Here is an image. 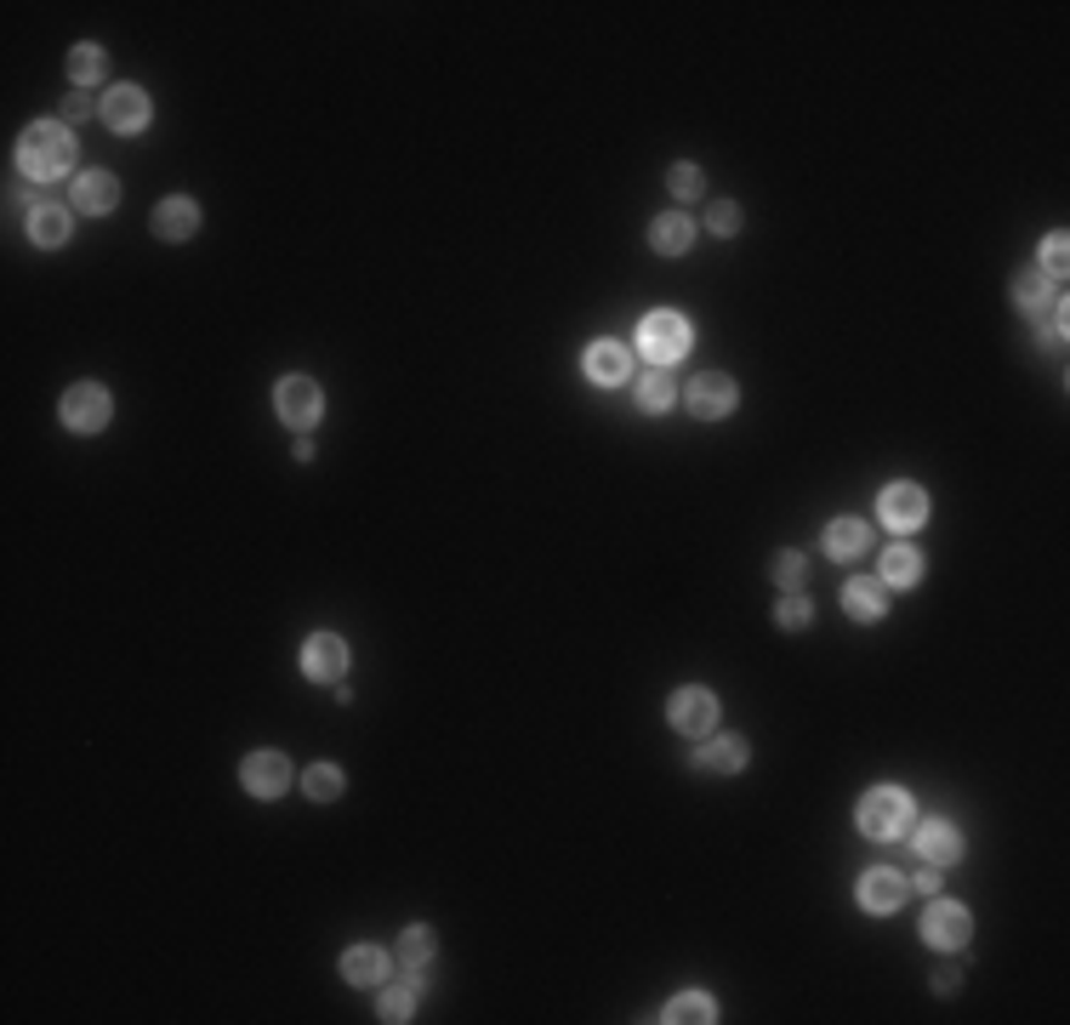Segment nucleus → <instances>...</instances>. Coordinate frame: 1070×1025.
I'll return each instance as SVG.
<instances>
[{
  "label": "nucleus",
  "instance_id": "nucleus-31",
  "mask_svg": "<svg viewBox=\"0 0 1070 1025\" xmlns=\"http://www.w3.org/2000/svg\"><path fill=\"white\" fill-rule=\"evenodd\" d=\"M410 1003H416L410 986H382V1019H394V1025L410 1019Z\"/></svg>",
  "mask_w": 1070,
  "mask_h": 1025
},
{
  "label": "nucleus",
  "instance_id": "nucleus-3",
  "mask_svg": "<svg viewBox=\"0 0 1070 1025\" xmlns=\"http://www.w3.org/2000/svg\"><path fill=\"white\" fill-rule=\"evenodd\" d=\"M638 348H644L655 365H672V359H684V354H690V325L677 319L672 308H655V314L644 319V331H638Z\"/></svg>",
  "mask_w": 1070,
  "mask_h": 1025
},
{
  "label": "nucleus",
  "instance_id": "nucleus-6",
  "mask_svg": "<svg viewBox=\"0 0 1070 1025\" xmlns=\"http://www.w3.org/2000/svg\"><path fill=\"white\" fill-rule=\"evenodd\" d=\"M63 422H69L75 433H97V427L109 422V387H97V382L69 387V394H63Z\"/></svg>",
  "mask_w": 1070,
  "mask_h": 1025
},
{
  "label": "nucleus",
  "instance_id": "nucleus-12",
  "mask_svg": "<svg viewBox=\"0 0 1070 1025\" xmlns=\"http://www.w3.org/2000/svg\"><path fill=\"white\" fill-rule=\"evenodd\" d=\"M878 513H883L889 530H917L922 519H929V496H922L917 484H889L883 502H878Z\"/></svg>",
  "mask_w": 1070,
  "mask_h": 1025
},
{
  "label": "nucleus",
  "instance_id": "nucleus-16",
  "mask_svg": "<svg viewBox=\"0 0 1070 1025\" xmlns=\"http://www.w3.org/2000/svg\"><path fill=\"white\" fill-rule=\"evenodd\" d=\"M399 963L410 968L416 986L439 980V974H433V929H405V935H399Z\"/></svg>",
  "mask_w": 1070,
  "mask_h": 1025
},
{
  "label": "nucleus",
  "instance_id": "nucleus-32",
  "mask_svg": "<svg viewBox=\"0 0 1070 1025\" xmlns=\"http://www.w3.org/2000/svg\"><path fill=\"white\" fill-rule=\"evenodd\" d=\"M706 228H712V234H735V228H741V206H735V200H712Z\"/></svg>",
  "mask_w": 1070,
  "mask_h": 1025
},
{
  "label": "nucleus",
  "instance_id": "nucleus-21",
  "mask_svg": "<svg viewBox=\"0 0 1070 1025\" xmlns=\"http://www.w3.org/2000/svg\"><path fill=\"white\" fill-rule=\"evenodd\" d=\"M690 239H695V223H690L684 211H666V217H655V228H650V246L666 252V257L690 252Z\"/></svg>",
  "mask_w": 1070,
  "mask_h": 1025
},
{
  "label": "nucleus",
  "instance_id": "nucleus-17",
  "mask_svg": "<svg viewBox=\"0 0 1070 1025\" xmlns=\"http://www.w3.org/2000/svg\"><path fill=\"white\" fill-rule=\"evenodd\" d=\"M194 228H200V206L182 200V194H171L166 206H155V234L160 239H194Z\"/></svg>",
  "mask_w": 1070,
  "mask_h": 1025
},
{
  "label": "nucleus",
  "instance_id": "nucleus-2",
  "mask_svg": "<svg viewBox=\"0 0 1070 1025\" xmlns=\"http://www.w3.org/2000/svg\"><path fill=\"white\" fill-rule=\"evenodd\" d=\"M860 832L865 838H900L911 832V798L900 787H871L860 798Z\"/></svg>",
  "mask_w": 1070,
  "mask_h": 1025
},
{
  "label": "nucleus",
  "instance_id": "nucleus-28",
  "mask_svg": "<svg viewBox=\"0 0 1070 1025\" xmlns=\"http://www.w3.org/2000/svg\"><path fill=\"white\" fill-rule=\"evenodd\" d=\"M103 69H109V58L97 52V46H75V52H69V75H75V86L103 80Z\"/></svg>",
  "mask_w": 1070,
  "mask_h": 1025
},
{
  "label": "nucleus",
  "instance_id": "nucleus-26",
  "mask_svg": "<svg viewBox=\"0 0 1070 1025\" xmlns=\"http://www.w3.org/2000/svg\"><path fill=\"white\" fill-rule=\"evenodd\" d=\"M917 575H922V553L917 548H889L883 553V581H889V588H911Z\"/></svg>",
  "mask_w": 1070,
  "mask_h": 1025
},
{
  "label": "nucleus",
  "instance_id": "nucleus-9",
  "mask_svg": "<svg viewBox=\"0 0 1070 1025\" xmlns=\"http://www.w3.org/2000/svg\"><path fill=\"white\" fill-rule=\"evenodd\" d=\"M968 935H974V917L951 900H934L929 917H922V940L929 946H968Z\"/></svg>",
  "mask_w": 1070,
  "mask_h": 1025
},
{
  "label": "nucleus",
  "instance_id": "nucleus-38",
  "mask_svg": "<svg viewBox=\"0 0 1070 1025\" xmlns=\"http://www.w3.org/2000/svg\"><path fill=\"white\" fill-rule=\"evenodd\" d=\"M917 889H922V895H940V866L922 871V877H917Z\"/></svg>",
  "mask_w": 1070,
  "mask_h": 1025
},
{
  "label": "nucleus",
  "instance_id": "nucleus-19",
  "mask_svg": "<svg viewBox=\"0 0 1070 1025\" xmlns=\"http://www.w3.org/2000/svg\"><path fill=\"white\" fill-rule=\"evenodd\" d=\"M69 206H52V200H46V206H34L29 211V239H34V246H63V239H69Z\"/></svg>",
  "mask_w": 1070,
  "mask_h": 1025
},
{
  "label": "nucleus",
  "instance_id": "nucleus-11",
  "mask_svg": "<svg viewBox=\"0 0 1070 1025\" xmlns=\"http://www.w3.org/2000/svg\"><path fill=\"white\" fill-rule=\"evenodd\" d=\"M905 895H911V884H905L900 871H889V866H871V871L860 877V906H865V911H900Z\"/></svg>",
  "mask_w": 1070,
  "mask_h": 1025
},
{
  "label": "nucleus",
  "instance_id": "nucleus-27",
  "mask_svg": "<svg viewBox=\"0 0 1070 1025\" xmlns=\"http://www.w3.org/2000/svg\"><path fill=\"white\" fill-rule=\"evenodd\" d=\"M666 1019H672V1025H701V1019H717V1008H712L706 992H684V997L666 1008Z\"/></svg>",
  "mask_w": 1070,
  "mask_h": 1025
},
{
  "label": "nucleus",
  "instance_id": "nucleus-25",
  "mask_svg": "<svg viewBox=\"0 0 1070 1025\" xmlns=\"http://www.w3.org/2000/svg\"><path fill=\"white\" fill-rule=\"evenodd\" d=\"M672 376H666V365H655V371H644L638 376V411H672Z\"/></svg>",
  "mask_w": 1070,
  "mask_h": 1025
},
{
  "label": "nucleus",
  "instance_id": "nucleus-35",
  "mask_svg": "<svg viewBox=\"0 0 1070 1025\" xmlns=\"http://www.w3.org/2000/svg\"><path fill=\"white\" fill-rule=\"evenodd\" d=\"M809 615H814V610H809L797 593H786V599H781V627H786V632H803V627H809Z\"/></svg>",
  "mask_w": 1070,
  "mask_h": 1025
},
{
  "label": "nucleus",
  "instance_id": "nucleus-7",
  "mask_svg": "<svg viewBox=\"0 0 1070 1025\" xmlns=\"http://www.w3.org/2000/svg\"><path fill=\"white\" fill-rule=\"evenodd\" d=\"M319 387H314V376H285L279 382V394H274V411L290 422V427H308V422H319Z\"/></svg>",
  "mask_w": 1070,
  "mask_h": 1025
},
{
  "label": "nucleus",
  "instance_id": "nucleus-23",
  "mask_svg": "<svg viewBox=\"0 0 1070 1025\" xmlns=\"http://www.w3.org/2000/svg\"><path fill=\"white\" fill-rule=\"evenodd\" d=\"M343 974L354 986H382V974H387V952L382 946H354L348 957H343Z\"/></svg>",
  "mask_w": 1070,
  "mask_h": 1025
},
{
  "label": "nucleus",
  "instance_id": "nucleus-4",
  "mask_svg": "<svg viewBox=\"0 0 1070 1025\" xmlns=\"http://www.w3.org/2000/svg\"><path fill=\"white\" fill-rule=\"evenodd\" d=\"M666 712H672V729H684V736H712V729H717V696L701 690V683L677 690Z\"/></svg>",
  "mask_w": 1070,
  "mask_h": 1025
},
{
  "label": "nucleus",
  "instance_id": "nucleus-34",
  "mask_svg": "<svg viewBox=\"0 0 1070 1025\" xmlns=\"http://www.w3.org/2000/svg\"><path fill=\"white\" fill-rule=\"evenodd\" d=\"M666 188L677 194V200H690V194H701V171H695V166H672V171H666Z\"/></svg>",
  "mask_w": 1070,
  "mask_h": 1025
},
{
  "label": "nucleus",
  "instance_id": "nucleus-39",
  "mask_svg": "<svg viewBox=\"0 0 1070 1025\" xmlns=\"http://www.w3.org/2000/svg\"><path fill=\"white\" fill-rule=\"evenodd\" d=\"M934 992H957V968H940V974H934Z\"/></svg>",
  "mask_w": 1070,
  "mask_h": 1025
},
{
  "label": "nucleus",
  "instance_id": "nucleus-30",
  "mask_svg": "<svg viewBox=\"0 0 1070 1025\" xmlns=\"http://www.w3.org/2000/svg\"><path fill=\"white\" fill-rule=\"evenodd\" d=\"M336 792H343V769H336V763H314V769H308V798L330 804Z\"/></svg>",
  "mask_w": 1070,
  "mask_h": 1025
},
{
  "label": "nucleus",
  "instance_id": "nucleus-22",
  "mask_svg": "<svg viewBox=\"0 0 1070 1025\" xmlns=\"http://www.w3.org/2000/svg\"><path fill=\"white\" fill-rule=\"evenodd\" d=\"M865 548H871V530L860 519H838L832 530H825V553L832 559H860Z\"/></svg>",
  "mask_w": 1070,
  "mask_h": 1025
},
{
  "label": "nucleus",
  "instance_id": "nucleus-13",
  "mask_svg": "<svg viewBox=\"0 0 1070 1025\" xmlns=\"http://www.w3.org/2000/svg\"><path fill=\"white\" fill-rule=\"evenodd\" d=\"M303 672L308 678H319V683H336L348 672V644L336 639V632H319V639H308V650H303Z\"/></svg>",
  "mask_w": 1070,
  "mask_h": 1025
},
{
  "label": "nucleus",
  "instance_id": "nucleus-14",
  "mask_svg": "<svg viewBox=\"0 0 1070 1025\" xmlns=\"http://www.w3.org/2000/svg\"><path fill=\"white\" fill-rule=\"evenodd\" d=\"M917 855L929 860V866H951V860L962 855L957 826H951V820H929V826H917Z\"/></svg>",
  "mask_w": 1070,
  "mask_h": 1025
},
{
  "label": "nucleus",
  "instance_id": "nucleus-36",
  "mask_svg": "<svg viewBox=\"0 0 1070 1025\" xmlns=\"http://www.w3.org/2000/svg\"><path fill=\"white\" fill-rule=\"evenodd\" d=\"M86 115H91V97H86V91H69V97H63V126H69V120H86Z\"/></svg>",
  "mask_w": 1070,
  "mask_h": 1025
},
{
  "label": "nucleus",
  "instance_id": "nucleus-24",
  "mask_svg": "<svg viewBox=\"0 0 1070 1025\" xmlns=\"http://www.w3.org/2000/svg\"><path fill=\"white\" fill-rule=\"evenodd\" d=\"M843 610L854 615V621H878L889 604H883V581H849L843 588Z\"/></svg>",
  "mask_w": 1070,
  "mask_h": 1025
},
{
  "label": "nucleus",
  "instance_id": "nucleus-5",
  "mask_svg": "<svg viewBox=\"0 0 1070 1025\" xmlns=\"http://www.w3.org/2000/svg\"><path fill=\"white\" fill-rule=\"evenodd\" d=\"M684 405H690V416H701V422L729 416V411H735V376H717V371L695 376L690 394H684Z\"/></svg>",
  "mask_w": 1070,
  "mask_h": 1025
},
{
  "label": "nucleus",
  "instance_id": "nucleus-1",
  "mask_svg": "<svg viewBox=\"0 0 1070 1025\" xmlns=\"http://www.w3.org/2000/svg\"><path fill=\"white\" fill-rule=\"evenodd\" d=\"M18 166L34 177V183H52L75 166V142H69V126L63 120H34L23 137H18Z\"/></svg>",
  "mask_w": 1070,
  "mask_h": 1025
},
{
  "label": "nucleus",
  "instance_id": "nucleus-18",
  "mask_svg": "<svg viewBox=\"0 0 1070 1025\" xmlns=\"http://www.w3.org/2000/svg\"><path fill=\"white\" fill-rule=\"evenodd\" d=\"M587 376H593L598 387H615V382L632 376V359H626L621 342H593V348H587Z\"/></svg>",
  "mask_w": 1070,
  "mask_h": 1025
},
{
  "label": "nucleus",
  "instance_id": "nucleus-20",
  "mask_svg": "<svg viewBox=\"0 0 1070 1025\" xmlns=\"http://www.w3.org/2000/svg\"><path fill=\"white\" fill-rule=\"evenodd\" d=\"M695 763L712 769V775H735V769H746V741L741 736H717V741H706L695 752Z\"/></svg>",
  "mask_w": 1070,
  "mask_h": 1025
},
{
  "label": "nucleus",
  "instance_id": "nucleus-10",
  "mask_svg": "<svg viewBox=\"0 0 1070 1025\" xmlns=\"http://www.w3.org/2000/svg\"><path fill=\"white\" fill-rule=\"evenodd\" d=\"M239 780H246L251 798H279L290 787V763H285V752H251L246 769H239Z\"/></svg>",
  "mask_w": 1070,
  "mask_h": 1025
},
{
  "label": "nucleus",
  "instance_id": "nucleus-37",
  "mask_svg": "<svg viewBox=\"0 0 1070 1025\" xmlns=\"http://www.w3.org/2000/svg\"><path fill=\"white\" fill-rule=\"evenodd\" d=\"M1042 263H1048V274H1053V279L1064 274V234H1053V239H1048V257H1042Z\"/></svg>",
  "mask_w": 1070,
  "mask_h": 1025
},
{
  "label": "nucleus",
  "instance_id": "nucleus-33",
  "mask_svg": "<svg viewBox=\"0 0 1070 1025\" xmlns=\"http://www.w3.org/2000/svg\"><path fill=\"white\" fill-rule=\"evenodd\" d=\"M797 581H803V553H781V559H774V588H797Z\"/></svg>",
  "mask_w": 1070,
  "mask_h": 1025
},
{
  "label": "nucleus",
  "instance_id": "nucleus-8",
  "mask_svg": "<svg viewBox=\"0 0 1070 1025\" xmlns=\"http://www.w3.org/2000/svg\"><path fill=\"white\" fill-rule=\"evenodd\" d=\"M97 115H103V126L109 131H142V126H149V97H142L137 86H115L109 97H103V104H97Z\"/></svg>",
  "mask_w": 1070,
  "mask_h": 1025
},
{
  "label": "nucleus",
  "instance_id": "nucleus-15",
  "mask_svg": "<svg viewBox=\"0 0 1070 1025\" xmlns=\"http://www.w3.org/2000/svg\"><path fill=\"white\" fill-rule=\"evenodd\" d=\"M75 206H80V211H91V217L115 211V206H120V183H115L109 171H86V177L75 183Z\"/></svg>",
  "mask_w": 1070,
  "mask_h": 1025
},
{
  "label": "nucleus",
  "instance_id": "nucleus-29",
  "mask_svg": "<svg viewBox=\"0 0 1070 1025\" xmlns=\"http://www.w3.org/2000/svg\"><path fill=\"white\" fill-rule=\"evenodd\" d=\"M1042 297H1048V279H1042L1037 268H1026V274L1013 279V303L1026 308V314H1037V308H1042Z\"/></svg>",
  "mask_w": 1070,
  "mask_h": 1025
}]
</instances>
